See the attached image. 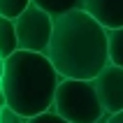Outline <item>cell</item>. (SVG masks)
I'll list each match as a JSON object with an SVG mask.
<instances>
[{"label": "cell", "mask_w": 123, "mask_h": 123, "mask_svg": "<svg viewBox=\"0 0 123 123\" xmlns=\"http://www.w3.org/2000/svg\"><path fill=\"white\" fill-rule=\"evenodd\" d=\"M61 79H93L107 65V30L81 9L58 14L44 51Z\"/></svg>", "instance_id": "obj_1"}, {"label": "cell", "mask_w": 123, "mask_h": 123, "mask_svg": "<svg viewBox=\"0 0 123 123\" xmlns=\"http://www.w3.org/2000/svg\"><path fill=\"white\" fill-rule=\"evenodd\" d=\"M58 81L61 77L44 54L16 49L9 58H5V74L0 88L9 109L23 118H30L51 109Z\"/></svg>", "instance_id": "obj_2"}, {"label": "cell", "mask_w": 123, "mask_h": 123, "mask_svg": "<svg viewBox=\"0 0 123 123\" xmlns=\"http://www.w3.org/2000/svg\"><path fill=\"white\" fill-rule=\"evenodd\" d=\"M51 111L68 123H93L105 116L88 79H61L54 91Z\"/></svg>", "instance_id": "obj_3"}, {"label": "cell", "mask_w": 123, "mask_h": 123, "mask_svg": "<svg viewBox=\"0 0 123 123\" xmlns=\"http://www.w3.org/2000/svg\"><path fill=\"white\" fill-rule=\"evenodd\" d=\"M51 21H54L51 14L42 12L35 5H28L14 19V33H16L19 49L44 54L49 47V37H51Z\"/></svg>", "instance_id": "obj_4"}, {"label": "cell", "mask_w": 123, "mask_h": 123, "mask_svg": "<svg viewBox=\"0 0 123 123\" xmlns=\"http://www.w3.org/2000/svg\"><path fill=\"white\" fill-rule=\"evenodd\" d=\"M91 84H93L98 102H100V107L105 109L107 116L123 111V68L107 63L91 79Z\"/></svg>", "instance_id": "obj_5"}, {"label": "cell", "mask_w": 123, "mask_h": 123, "mask_svg": "<svg viewBox=\"0 0 123 123\" xmlns=\"http://www.w3.org/2000/svg\"><path fill=\"white\" fill-rule=\"evenodd\" d=\"M79 9L93 16L105 30L123 26V0H79Z\"/></svg>", "instance_id": "obj_6"}, {"label": "cell", "mask_w": 123, "mask_h": 123, "mask_svg": "<svg viewBox=\"0 0 123 123\" xmlns=\"http://www.w3.org/2000/svg\"><path fill=\"white\" fill-rule=\"evenodd\" d=\"M107 61L116 68H123V26L107 30Z\"/></svg>", "instance_id": "obj_7"}, {"label": "cell", "mask_w": 123, "mask_h": 123, "mask_svg": "<svg viewBox=\"0 0 123 123\" xmlns=\"http://www.w3.org/2000/svg\"><path fill=\"white\" fill-rule=\"evenodd\" d=\"M16 49L19 44H16V33H14V21L0 16V56L9 58Z\"/></svg>", "instance_id": "obj_8"}, {"label": "cell", "mask_w": 123, "mask_h": 123, "mask_svg": "<svg viewBox=\"0 0 123 123\" xmlns=\"http://www.w3.org/2000/svg\"><path fill=\"white\" fill-rule=\"evenodd\" d=\"M30 5L40 7L42 12L51 14V16H58V14L79 9V0H30Z\"/></svg>", "instance_id": "obj_9"}, {"label": "cell", "mask_w": 123, "mask_h": 123, "mask_svg": "<svg viewBox=\"0 0 123 123\" xmlns=\"http://www.w3.org/2000/svg\"><path fill=\"white\" fill-rule=\"evenodd\" d=\"M28 5H30V0H0V16L14 21Z\"/></svg>", "instance_id": "obj_10"}, {"label": "cell", "mask_w": 123, "mask_h": 123, "mask_svg": "<svg viewBox=\"0 0 123 123\" xmlns=\"http://www.w3.org/2000/svg\"><path fill=\"white\" fill-rule=\"evenodd\" d=\"M26 123H68V121H63L58 114H54L51 109H47V111H42V114H35V116L26 118Z\"/></svg>", "instance_id": "obj_11"}, {"label": "cell", "mask_w": 123, "mask_h": 123, "mask_svg": "<svg viewBox=\"0 0 123 123\" xmlns=\"http://www.w3.org/2000/svg\"><path fill=\"white\" fill-rule=\"evenodd\" d=\"M0 123H26V118L16 111H12L9 107H2L0 109Z\"/></svg>", "instance_id": "obj_12"}, {"label": "cell", "mask_w": 123, "mask_h": 123, "mask_svg": "<svg viewBox=\"0 0 123 123\" xmlns=\"http://www.w3.org/2000/svg\"><path fill=\"white\" fill-rule=\"evenodd\" d=\"M107 123H123V111H118V114H111V116H107Z\"/></svg>", "instance_id": "obj_13"}, {"label": "cell", "mask_w": 123, "mask_h": 123, "mask_svg": "<svg viewBox=\"0 0 123 123\" xmlns=\"http://www.w3.org/2000/svg\"><path fill=\"white\" fill-rule=\"evenodd\" d=\"M2 74H5V58L0 56V81H2Z\"/></svg>", "instance_id": "obj_14"}, {"label": "cell", "mask_w": 123, "mask_h": 123, "mask_svg": "<svg viewBox=\"0 0 123 123\" xmlns=\"http://www.w3.org/2000/svg\"><path fill=\"white\" fill-rule=\"evenodd\" d=\"M2 107H7V102H5V93H2V88H0V109Z\"/></svg>", "instance_id": "obj_15"}, {"label": "cell", "mask_w": 123, "mask_h": 123, "mask_svg": "<svg viewBox=\"0 0 123 123\" xmlns=\"http://www.w3.org/2000/svg\"><path fill=\"white\" fill-rule=\"evenodd\" d=\"M93 123H107V114H105V116H100L98 121H93Z\"/></svg>", "instance_id": "obj_16"}]
</instances>
